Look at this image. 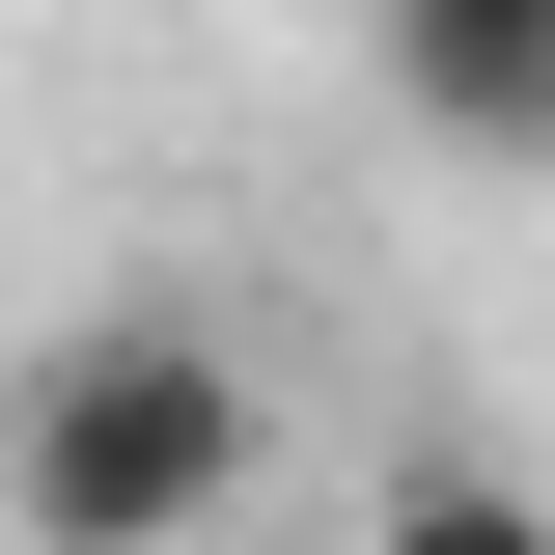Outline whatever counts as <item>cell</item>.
Segmentation results:
<instances>
[{
	"instance_id": "1",
	"label": "cell",
	"mask_w": 555,
	"mask_h": 555,
	"mask_svg": "<svg viewBox=\"0 0 555 555\" xmlns=\"http://www.w3.org/2000/svg\"><path fill=\"white\" fill-rule=\"evenodd\" d=\"M250 500V334L222 306H56V334L0 361V528L28 555H195Z\"/></svg>"
},
{
	"instance_id": "2",
	"label": "cell",
	"mask_w": 555,
	"mask_h": 555,
	"mask_svg": "<svg viewBox=\"0 0 555 555\" xmlns=\"http://www.w3.org/2000/svg\"><path fill=\"white\" fill-rule=\"evenodd\" d=\"M389 112L473 139V167H555V0H416L389 28Z\"/></svg>"
},
{
	"instance_id": "3",
	"label": "cell",
	"mask_w": 555,
	"mask_h": 555,
	"mask_svg": "<svg viewBox=\"0 0 555 555\" xmlns=\"http://www.w3.org/2000/svg\"><path fill=\"white\" fill-rule=\"evenodd\" d=\"M361 555H555V500L500 473V444H416V473L361 500Z\"/></svg>"
}]
</instances>
